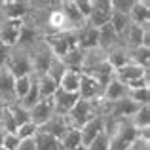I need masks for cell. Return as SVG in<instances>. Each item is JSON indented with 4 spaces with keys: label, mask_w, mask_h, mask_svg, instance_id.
Returning <instances> with one entry per match:
<instances>
[{
    "label": "cell",
    "mask_w": 150,
    "mask_h": 150,
    "mask_svg": "<svg viewBox=\"0 0 150 150\" xmlns=\"http://www.w3.org/2000/svg\"><path fill=\"white\" fill-rule=\"evenodd\" d=\"M105 129L110 137V150H129V146L137 141V131L129 120L106 124Z\"/></svg>",
    "instance_id": "1"
},
{
    "label": "cell",
    "mask_w": 150,
    "mask_h": 150,
    "mask_svg": "<svg viewBox=\"0 0 150 150\" xmlns=\"http://www.w3.org/2000/svg\"><path fill=\"white\" fill-rule=\"evenodd\" d=\"M97 114H101V101H84L78 99L76 105L72 106L69 114H67V120H69L70 127L80 129L84 124H88L91 118H95Z\"/></svg>",
    "instance_id": "2"
},
{
    "label": "cell",
    "mask_w": 150,
    "mask_h": 150,
    "mask_svg": "<svg viewBox=\"0 0 150 150\" xmlns=\"http://www.w3.org/2000/svg\"><path fill=\"white\" fill-rule=\"evenodd\" d=\"M6 69L13 74V78L33 74V59H30V51L27 50V48L13 46V48H11L10 57H8Z\"/></svg>",
    "instance_id": "3"
},
{
    "label": "cell",
    "mask_w": 150,
    "mask_h": 150,
    "mask_svg": "<svg viewBox=\"0 0 150 150\" xmlns=\"http://www.w3.org/2000/svg\"><path fill=\"white\" fill-rule=\"evenodd\" d=\"M42 40L46 42V46H48L50 51L53 53V57H57V59H61L69 50L78 48L76 36H74V33H70V30L69 33H59V34H48V36H44Z\"/></svg>",
    "instance_id": "4"
},
{
    "label": "cell",
    "mask_w": 150,
    "mask_h": 150,
    "mask_svg": "<svg viewBox=\"0 0 150 150\" xmlns=\"http://www.w3.org/2000/svg\"><path fill=\"white\" fill-rule=\"evenodd\" d=\"M29 51H30V59H33V74L34 76L44 74L46 70H48L50 63L53 61V53H51L50 48L46 46V42L38 40Z\"/></svg>",
    "instance_id": "5"
},
{
    "label": "cell",
    "mask_w": 150,
    "mask_h": 150,
    "mask_svg": "<svg viewBox=\"0 0 150 150\" xmlns=\"http://www.w3.org/2000/svg\"><path fill=\"white\" fill-rule=\"evenodd\" d=\"M2 19L23 21L30 11V0H0Z\"/></svg>",
    "instance_id": "6"
},
{
    "label": "cell",
    "mask_w": 150,
    "mask_h": 150,
    "mask_svg": "<svg viewBox=\"0 0 150 150\" xmlns=\"http://www.w3.org/2000/svg\"><path fill=\"white\" fill-rule=\"evenodd\" d=\"M93 6H91V13H89L88 17V25L93 27V29L99 30L101 27L108 25V19H110V11H112V8H110V0H91Z\"/></svg>",
    "instance_id": "7"
},
{
    "label": "cell",
    "mask_w": 150,
    "mask_h": 150,
    "mask_svg": "<svg viewBox=\"0 0 150 150\" xmlns=\"http://www.w3.org/2000/svg\"><path fill=\"white\" fill-rule=\"evenodd\" d=\"M78 99H84V101H101L103 99V88L89 74L82 72L80 88H78Z\"/></svg>",
    "instance_id": "8"
},
{
    "label": "cell",
    "mask_w": 150,
    "mask_h": 150,
    "mask_svg": "<svg viewBox=\"0 0 150 150\" xmlns=\"http://www.w3.org/2000/svg\"><path fill=\"white\" fill-rule=\"evenodd\" d=\"M53 114H55V110H53V103H51V99H40L33 108L29 110V118H30V122H33L36 127H42Z\"/></svg>",
    "instance_id": "9"
},
{
    "label": "cell",
    "mask_w": 150,
    "mask_h": 150,
    "mask_svg": "<svg viewBox=\"0 0 150 150\" xmlns=\"http://www.w3.org/2000/svg\"><path fill=\"white\" fill-rule=\"evenodd\" d=\"M105 127H106V122H105V116H103V114H97V116L91 118L88 124H84L80 127L82 146H88V144L91 143V141L95 139L101 131H105Z\"/></svg>",
    "instance_id": "10"
},
{
    "label": "cell",
    "mask_w": 150,
    "mask_h": 150,
    "mask_svg": "<svg viewBox=\"0 0 150 150\" xmlns=\"http://www.w3.org/2000/svg\"><path fill=\"white\" fill-rule=\"evenodd\" d=\"M23 21H15V19H2L0 21V42L10 48L17 44L19 33H21Z\"/></svg>",
    "instance_id": "11"
},
{
    "label": "cell",
    "mask_w": 150,
    "mask_h": 150,
    "mask_svg": "<svg viewBox=\"0 0 150 150\" xmlns=\"http://www.w3.org/2000/svg\"><path fill=\"white\" fill-rule=\"evenodd\" d=\"M129 21L141 29H150V4L148 0H135L129 11Z\"/></svg>",
    "instance_id": "12"
},
{
    "label": "cell",
    "mask_w": 150,
    "mask_h": 150,
    "mask_svg": "<svg viewBox=\"0 0 150 150\" xmlns=\"http://www.w3.org/2000/svg\"><path fill=\"white\" fill-rule=\"evenodd\" d=\"M59 6H61V11L67 19V25H69V30L76 33L78 29L86 25V19L80 15V11L74 6V0H59Z\"/></svg>",
    "instance_id": "13"
},
{
    "label": "cell",
    "mask_w": 150,
    "mask_h": 150,
    "mask_svg": "<svg viewBox=\"0 0 150 150\" xmlns=\"http://www.w3.org/2000/svg\"><path fill=\"white\" fill-rule=\"evenodd\" d=\"M0 99L6 105H11V103L17 101V97H15V78L6 67L0 69Z\"/></svg>",
    "instance_id": "14"
},
{
    "label": "cell",
    "mask_w": 150,
    "mask_h": 150,
    "mask_svg": "<svg viewBox=\"0 0 150 150\" xmlns=\"http://www.w3.org/2000/svg\"><path fill=\"white\" fill-rule=\"evenodd\" d=\"M69 120H67V116H61V114H53V116L50 118L48 122H46L42 127H38V131L42 133H48V135L55 137V139L61 141V137L67 133V129H69Z\"/></svg>",
    "instance_id": "15"
},
{
    "label": "cell",
    "mask_w": 150,
    "mask_h": 150,
    "mask_svg": "<svg viewBox=\"0 0 150 150\" xmlns=\"http://www.w3.org/2000/svg\"><path fill=\"white\" fill-rule=\"evenodd\" d=\"M146 30H150V29H141V27L129 23L127 29L120 34V44L125 46L127 50L139 48V46H143V38H144V33H146Z\"/></svg>",
    "instance_id": "16"
},
{
    "label": "cell",
    "mask_w": 150,
    "mask_h": 150,
    "mask_svg": "<svg viewBox=\"0 0 150 150\" xmlns=\"http://www.w3.org/2000/svg\"><path fill=\"white\" fill-rule=\"evenodd\" d=\"M76 101H78L76 93H67V91H63V89H57L55 95L51 97L55 114H61V116H67V114L72 110V106L76 105Z\"/></svg>",
    "instance_id": "17"
},
{
    "label": "cell",
    "mask_w": 150,
    "mask_h": 150,
    "mask_svg": "<svg viewBox=\"0 0 150 150\" xmlns=\"http://www.w3.org/2000/svg\"><path fill=\"white\" fill-rule=\"evenodd\" d=\"M74 36H76V46L80 50H91V48H97L99 30L93 29V27H89L88 23H86L82 29H78L76 33H74Z\"/></svg>",
    "instance_id": "18"
},
{
    "label": "cell",
    "mask_w": 150,
    "mask_h": 150,
    "mask_svg": "<svg viewBox=\"0 0 150 150\" xmlns=\"http://www.w3.org/2000/svg\"><path fill=\"white\" fill-rule=\"evenodd\" d=\"M125 95H127V88H125L120 80L112 78V80L105 86V89H103V99L101 101L103 103H114V101L124 99Z\"/></svg>",
    "instance_id": "19"
},
{
    "label": "cell",
    "mask_w": 150,
    "mask_h": 150,
    "mask_svg": "<svg viewBox=\"0 0 150 150\" xmlns=\"http://www.w3.org/2000/svg\"><path fill=\"white\" fill-rule=\"evenodd\" d=\"M80 78H82V72H80V70L65 69L61 80H59V89H63V91H67V93H76V95H78Z\"/></svg>",
    "instance_id": "20"
},
{
    "label": "cell",
    "mask_w": 150,
    "mask_h": 150,
    "mask_svg": "<svg viewBox=\"0 0 150 150\" xmlns=\"http://www.w3.org/2000/svg\"><path fill=\"white\" fill-rule=\"evenodd\" d=\"M120 46V36L114 33V29L110 25H105L99 29V40H97V48H101L103 51H108L112 48Z\"/></svg>",
    "instance_id": "21"
},
{
    "label": "cell",
    "mask_w": 150,
    "mask_h": 150,
    "mask_svg": "<svg viewBox=\"0 0 150 150\" xmlns=\"http://www.w3.org/2000/svg\"><path fill=\"white\" fill-rule=\"evenodd\" d=\"M84 74H89V76H91L93 80H95L97 84H99L101 88L105 89V86L114 78V69H112V67H110L106 61H103L101 65L93 67L91 70H88V72H84Z\"/></svg>",
    "instance_id": "22"
},
{
    "label": "cell",
    "mask_w": 150,
    "mask_h": 150,
    "mask_svg": "<svg viewBox=\"0 0 150 150\" xmlns=\"http://www.w3.org/2000/svg\"><path fill=\"white\" fill-rule=\"evenodd\" d=\"M84 57H82V72H88L93 67L101 65L103 61H106V53L101 48H91V50H82Z\"/></svg>",
    "instance_id": "23"
},
{
    "label": "cell",
    "mask_w": 150,
    "mask_h": 150,
    "mask_svg": "<svg viewBox=\"0 0 150 150\" xmlns=\"http://www.w3.org/2000/svg\"><path fill=\"white\" fill-rule=\"evenodd\" d=\"M106 63H108L114 70L124 67V65H127L129 63V50L122 44L116 46V48H112V50H108L106 51Z\"/></svg>",
    "instance_id": "24"
},
{
    "label": "cell",
    "mask_w": 150,
    "mask_h": 150,
    "mask_svg": "<svg viewBox=\"0 0 150 150\" xmlns=\"http://www.w3.org/2000/svg\"><path fill=\"white\" fill-rule=\"evenodd\" d=\"M129 124L133 125L135 131H139V129H148L150 127V105L139 106V110L129 118Z\"/></svg>",
    "instance_id": "25"
},
{
    "label": "cell",
    "mask_w": 150,
    "mask_h": 150,
    "mask_svg": "<svg viewBox=\"0 0 150 150\" xmlns=\"http://www.w3.org/2000/svg\"><path fill=\"white\" fill-rule=\"evenodd\" d=\"M36 86H38V95H40V99H51V97L55 95V91L59 89V86L55 84L50 76H46V74L36 76Z\"/></svg>",
    "instance_id": "26"
},
{
    "label": "cell",
    "mask_w": 150,
    "mask_h": 150,
    "mask_svg": "<svg viewBox=\"0 0 150 150\" xmlns=\"http://www.w3.org/2000/svg\"><path fill=\"white\" fill-rule=\"evenodd\" d=\"M82 57H84V51H82L80 48H72V50H69L61 57V63L65 65V69L80 70L82 72Z\"/></svg>",
    "instance_id": "27"
},
{
    "label": "cell",
    "mask_w": 150,
    "mask_h": 150,
    "mask_svg": "<svg viewBox=\"0 0 150 150\" xmlns=\"http://www.w3.org/2000/svg\"><path fill=\"white\" fill-rule=\"evenodd\" d=\"M129 63L141 67V69H150V48L139 46L135 50H129Z\"/></svg>",
    "instance_id": "28"
},
{
    "label": "cell",
    "mask_w": 150,
    "mask_h": 150,
    "mask_svg": "<svg viewBox=\"0 0 150 150\" xmlns=\"http://www.w3.org/2000/svg\"><path fill=\"white\" fill-rule=\"evenodd\" d=\"M34 146H36V150H61V143H59V139L48 135V133L36 131V135H34Z\"/></svg>",
    "instance_id": "29"
},
{
    "label": "cell",
    "mask_w": 150,
    "mask_h": 150,
    "mask_svg": "<svg viewBox=\"0 0 150 150\" xmlns=\"http://www.w3.org/2000/svg\"><path fill=\"white\" fill-rule=\"evenodd\" d=\"M61 150H76L78 146H82V139H80V129L76 127H69L67 133L61 137Z\"/></svg>",
    "instance_id": "30"
},
{
    "label": "cell",
    "mask_w": 150,
    "mask_h": 150,
    "mask_svg": "<svg viewBox=\"0 0 150 150\" xmlns=\"http://www.w3.org/2000/svg\"><path fill=\"white\" fill-rule=\"evenodd\" d=\"M6 108H8V112H10V116L13 118V122H15V125H17V127H19V125H23V124H27V122H30L29 110L23 108L17 101L11 103V105H6Z\"/></svg>",
    "instance_id": "31"
},
{
    "label": "cell",
    "mask_w": 150,
    "mask_h": 150,
    "mask_svg": "<svg viewBox=\"0 0 150 150\" xmlns=\"http://www.w3.org/2000/svg\"><path fill=\"white\" fill-rule=\"evenodd\" d=\"M129 15H125V13H120V11H110V19H108V25L114 29V33L120 36L122 33H124L125 29H127V25H129Z\"/></svg>",
    "instance_id": "32"
},
{
    "label": "cell",
    "mask_w": 150,
    "mask_h": 150,
    "mask_svg": "<svg viewBox=\"0 0 150 150\" xmlns=\"http://www.w3.org/2000/svg\"><path fill=\"white\" fill-rule=\"evenodd\" d=\"M40 101V95H38V86H36V76L33 74V84H30V88H29V91L25 93V97H23L21 101H17L19 105L23 106V108H27V110H30L36 103Z\"/></svg>",
    "instance_id": "33"
},
{
    "label": "cell",
    "mask_w": 150,
    "mask_h": 150,
    "mask_svg": "<svg viewBox=\"0 0 150 150\" xmlns=\"http://www.w3.org/2000/svg\"><path fill=\"white\" fill-rule=\"evenodd\" d=\"M127 97L129 101H133L135 105L143 106L150 105V88H137V89H127Z\"/></svg>",
    "instance_id": "34"
},
{
    "label": "cell",
    "mask_w": 150,
    "mask_h": 150,
    "mask_svg": "<svg viewBox=\"0 0 150 150\" xmlns=\"http://www.w3.org/2000/svg\"><path fill=\"white\" fill-rule=\"evenodd\" d=\"M63 72H65V65L61 63V59H57V57H53V61L50 63V67H48V70H46V76H50L51 80L55 82V84L59 86V80H61V76H63Z\"/></svg>",
    "instance_id": "35"
},
{
    "label": "cell",
    "mask_w": 150,
    "mask_h": 150,
    "mask_svg": "<svg viewBox=\"0 0 150 150\" xmlns=\"http://www.w3.org/2000/svg\"><path fill=\"white\" fill-rule=\"evenodd\" d=\"M86 150H110V137H108V133H106V129L101 131L99 135L86 146Z\"/></svg>",
    "instance_id": "36"
},
{
    "label": "cell",
    "mask_w": 150,
    "mask_h": 150,
    "mask_svg": "<svg viewBox=\"0 0 150 150\" xmlns=\"http://www.w3.org/2000/svg\"><path fill=\"white\" fill-rule=\"evenodd\" d=\"M30 84H33V74L15 78V97H17V101H21L23 97H25V93L29 91V88H30Z\"/></svg>",
    "instance_id": "37"
},
{
    "label": "cell",
    "mask_w": 150,
    "mask_h": 150,
    "mask_svg": "<svg viewBox=\"0 0 150 150\" xmlns=\"http://www.w3.org/2000/svg\"><path fill=\"white\" fill-rule=\"evenodd\" d=\"M36 131H38L36 125H34L33 122H27V124L19 125V127L15 129V135L19 137V141H23V139H34Z\"/></svg>",
    "instance_id": "38"
},
{
    "label": "cell",
    "mask_w": 150,
    "mask_h": 150,
    "mask_svg": "<svg viewBox=\"0 0 150 150\" xmlns=\"http://www.w3.org/2000/svg\"><path fill=\"white\" fill-rule=\"evenodd\" d=\"M133 2H135V0H110V8H112L114 11L129 15V11H131V8H133Z\"/></svg>",
    "instance_id": "39"
},
{
    "label": "cell",
    "mask_w": 150,
    "mask_h": 150,
    "mask_svg": "<svg viewBox=\"0 0 150 150\" xmlns=\"http://www.w3.org/2000/svg\"><path fill=\"white\" fill-rule=\"evenodd\" d=\"M74 6H76V10H78V11H80L82 17L88 21L89 13H91V6H93L91 0H74Z\"/></svg>",
    "instance_id": "40"
},
{
    "label": "cell",
    "mask_w": 150,
    "mask_h": 150,
    "mask_svg": "<svg viewBox=\"0 0 150 150\" xmlns=\"http://www.w3.org/2000/svg\"><path fill=\"white\" fill-rule=\"evenodd\" d=\"M2 146L6 148V150H15V148L19 146V137L15 135V133H8V135L4 137Z\"/></svg>",
    "instance_id": "41"
},
{
    "label": "cell",
    "mask_w": 150,
    "mask_h": 150,
    "mask_svg": "<svg viewBox=\"0 0 150 150\" xmlns=\"http://www.w3.org/2000/svg\"><path fill=\"white\" fill-rule=\"evenodd\" d=\"M10 53H11V48L0 42V69H2V67H6V63H8V57H10Z\"/></svg>",
    "instance_id": "42"
},
{
    "label": "cell",
    "mask_w": 150,
    "mask_h": 150,
    "mask_svg": "<svg viewBox=\"0 0 150 150\" xmlns=\"http://www.w3.org/2000/svg\"><path fill=\"white\" fill-rule=\"evenodd\" d=\"M129 150H150V141H143V139H137L135 143L129 146Z\"/></svg>",
    "instance_id": "43"
},
{
    "label": "cell",
    "mask_w": 150,
    "mask_h": 150,
    "mask_svg": "<svg viewBox=\"0 0 150 150\" xmlns=\"http://www.w3.org/2000/svg\"><path fill=\"white\" fill-rule=\"evenodd\" d=\"M15 150H36V146H34V139H23L19 141V146Z\"/></svg>",
    "instance_id": "44"
},
{
    "label": "cell",
    "mask_w": 150,
    "mask_h": 150,
    "mask_svg": "<svg viewBox=\"0 0 150 150\" xmlns=\"http://www.w3.org/2000/svg\"><path fill=\"white\" fill-rule=\"evenodd\" d=\"M6 135H8V131L4 129V125L0 124V146H2V143H4V137H6Z\"/></svg>",
    "instance_id": "45"
},
{
    "label": "cell",
    "mask_w": 150,
    "mask_h": 150,
    "mask_svg": "<svg viewBox=\"0 0 150 150\" xmlns=\"http://www.w3.org/2000/svg\"><path fill=\"white\" fill-rule=\"evenodd\" d=\"M4 108H6V103H4L2 99H0V116H2V112H4Z\"/></svg>",
    "instance_id": "46"
},
{
    "label": "cell",
    "mask_w": 150,
    "mask_h": 150,
    "mask_svg": "<svg viewBox=\"0 0 150 150\" xmlns=\"http://www.w3.org/2000/svg\"><path fill=\"white\" fill-rule=\"evenodd\" d=\"M76 150H86V146H78V148H76Z\"/></svg>",
    "instance_id": "47"
},
{
    "label": "cell",
    "mask_w": 150,
    "mask_h": 150,
    "mask_svg": "<svg viewBox=\"0 0 150 150\" xmlns=\"http://www.w3.org/2000/svg\"><path fill=\"white\" fill-rule=\"evenodd\" d=\"M0 21H2V11H0Z\"/></svg>",
    "instance_id": "48"
},
{
    "label": "cell",
    "mask_w": 150,
    "mask_h": 150,
    "mask_svg": "<svg viewBox=\"0 0 150 150\" xmlns=\"http://www.w3.org/2000/svg\"><path fill=\"white\" fill-rule=\"evenodd\" d=\"M0 150H6V148H4V146H0Z\"/></svg>",
    "instance_id": "49"
}]
</instances>
